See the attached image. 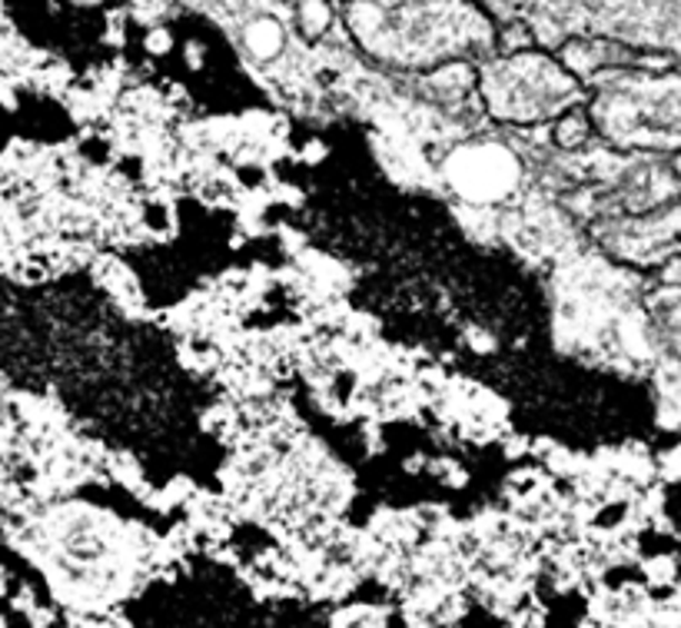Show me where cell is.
Segmentation results:
<instances>
[{
	"label": "cell",
	"instance_id": "1",
	"mask_svg": "<svg viewBox=\"0 0 681 628\" xmlns=\"http://www.w3.org/2000/svg\"><path fill=\"white\" fill-rule=\"evenodd\" d=\"M349 27L363 47L399 63L453 60L492 43L472 0H353Z\"/></svg>",
	"mask_w": 681,
	"mask_h": 628
},
{
	"label": "cell",
	"instance_id": "2",
	"mask_svg": "<svg viewBox=\"0 0 681 628\" xmlns=\"http://www.w3.org/2000/svg\"><path fill=\"white\" fill-rule=\"evenodd\" d=\"M482 94L495 117L539 120L569 107V97L575 94V80L552 57L522 50L485 67Z\"/></svg>",
	"mask_w": 681,
	"mask_h": 628
},
{
	"label": "cell",
	"instance_id": "3",
	"mask_svg": "<svg viewBox=\"0 0 681 628\" xmlns=\"http://www.w3.org/2000/svg\"><path fill=\"white\" fill-rule=\"evenodd\" d=\"M453 187L465 200H499L515 187V164L502 150H472L458 154L450 167Z\"/></svg>",
	"mask_w": 681,
	"mask_h": 628
},
{
	"label": "cell",
	"instance_id": "4",
	"mask_svg": "<svg viewBox=\"0 0 681 628\" xmlns=\"http://www.w3.org/2000/svg\"><path fill=\"white\" fill-rule=\"evenodd\" d=\"M296 20H299V30L306 37H323L333 23V7L326 0H303L299 10H296Z\"/></svg>",
	"mask_w": 681,
	"mask_h": 628
},
{
	"label": "cell",
	"instance_id": "5",
	"mask_svg": "<svg viewBox=\"0 0 681 628\" xmlns=\"http://www.w3.org/2000/svg\"><path fill=\"white\" fill-rule=\"evenodd\" d=\"M246 40H249V47L256 50V53H263V57H269V53H276V40H279V33L273 30V27H249V33H246Z\"/></svg>",
	"mask_w": 681,
	"mask_h": 628
}]
</instances>
